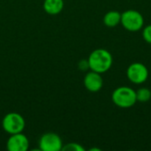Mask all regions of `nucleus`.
Here are the masks:
<instances>
[{"label": "nucleus", "mask_w": 151, "mask_h": 151, "mask_svg": "<svg viewBox=\"0 0 151 151\" xmlns=\"http://www.w3.org/2000/svg\"><path fill=\"white\" fill-rule=\"evenodd\" d=\"M62 150L64 151H84L85 149L78 143H68L63 146Z\"/></svg>", "instance_id": "12"}, {"label": "nucleus", "mask_w": 151, "mask_h": 151, "mask_svg": "<svg viewBox=\"0 0 151 151\" xmlns=\"http://www.w3.org/2000/svg\"><path fill=\"white\" fill-rule=\"evenodd\" d=\"M84 85L85 88L90 92H98L99 90H101L104 85V81L101 73L94 71L88 73L84 78Z\"/></svg>", "instance_id": "8"}, {"label": "nucleus", "mask_w": 151, "mask_h": 151, "mask_svg": "<svg viewBox=\"0 0 151 151\" xmlns=\"http://www.w3.org/2000/svg\"><path fill=\"white\" fill-rule=\"evenodd\" d=\"M135 93L136 100L139 103L144 104L149 102L151 99V90L148 88H141L137 91H135Z\"/></svg>", "instance_id": "11"}, {"label": "nucleus", "mask_w": 151, "mask_h": 151, "mask_svg": "<svg viewBox=\"0 0 151 151\" xmlns=\"http://www.w3.org/2000/svg\"><path fill=\"white\" fill-rule=\"evenodd\" d=\"M121 25L125 29L130 32H137L144 26V18L141 12L136 10H127L121 13Z\"/></svg>", "instance_id": "3"}, {"label": "nucleus", "mask_w": 151, "mask_h": 151, "mask_svg": "<svg viewBox=\"0 0 151 151\" xmlns=\"http://www.w3.org/2000/svg\"><path fill=\"white\" fill-rule=\"evenodd\" d=\"M2 125L5 132L14 134L22 132L25 127V121L22 116L18 113L12 112L4 116Z\"/></svg>", "instance_id": "5"}, {"label": "nucleus", "mask_w": 151, "mask_h": 151, "mask_svg": "<svg viewBox=\"0 0 151 151\" xmlns=\"http://www.w3.org/2000/svg\"><path fill=\"white\" fill-rule=\"evenodd\" d=\"M40 150L42 151L62 150L63 144L60 137L54 133H47L43 134L39 142Z\"/></svg>", "instance_id": "6"}, {"label": "nucleus", "mask_w": 151, "mask_h": 151, "mask_svg": "<svg viewBox=\"0 0 151 151\" xmlns=\"http://www.w3.org/2000/svg\"><path fill=\"white\" fill-rule=\"evenodd\" d=\"M142 38L146 42L151 44V25H148L143 28Z\"/></svg>", "instance_id": "13"}, {"label": "nucleus", "mask_w": 151, "mask_h": 151, "mask_svg": "<svg viewBox=\"0 0 151 151\" xmlns=\"http://www.w3.org/2000/svg\"><path fill=\"white\" fill-rule=\"evenodd\" d=\"M111 100L116 106L122 109L130 108L137 103L135 91L127 86L117 88L112 92Z\"/></svg>", "instance_id": "2"}, {"label": "nucleus", "mask_w": 151, "mask_h": 151, "mask_svg": "<svg viewBox=\"0 0 151 151\" xmlns=\"http://www.w3.org/2000/svg\"><path fill=\"white\" fill-rule=\"evenodd\" d=\"M88 62L91 71L98 73H104L111 69L113 63V58L109 50L104 49H97L90 53Z\"/></svg>", "instance_id": "1"}, {"label": "nucleus", "mask_w": 151, "mask_h": 151, "mask_svg": "<svg viewBox=\"0 0 151 151\" xmlns=\"http://www.w3.org/2000/svg\"><path fill=\"white\" fill-rule=\"evenodd\" d=\"M28 146V139L21 133L12 134L7 141V150L9 151H26Z\"/></svg>", "instance_id": "7"}, {"label": "nucleus", "mask_w": 151, "mask_h": 151, "mask_svg": "<svg viewBox=\"0 0 151 151\" xmlns=\"http://www.w3.org/2000/svg\"><path fill=\"white\" fill-rule=\"evenodd\" d=\"M43 8L45 12L50 15L59 13L64 8L63 0H45L43 3Z\"/></svg>", "instance_id": "9"}, {"label": "nucleus", "mask_w": 151, "mask_h": 151, "mask_svg": "<svg viewBox=\"0 0 151 151\" xmlns=\"http://www.w3.org/2000/svg\"><path fill=\"white\" fill-rule=\"evenodd\" d=\"M121 21V13L117 11H110L104 17V23L108 27H115Z\"/></svg>", "instance_id": "10"}, {"label": "nucleus", "mask_w": 151, "mask_h": 151, "mask_svg": "<svg viewBox=\"0 0 151 151\" xmlns=\"http://www.w3.org/2000/svg\"><path fill=\"white\" fill-rule=\"evenodd\" d=\"M127 77L132 83L140 85L148 80L149 70L142 63H133L127 67Z\"/></svg>", "instance_id": "4"}]
</instances>
